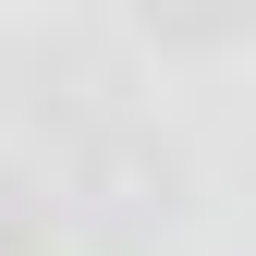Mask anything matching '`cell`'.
<instances>
[{
  "label": "cell",
  "instance_id": "obj_2",
  "mask_svg": "<svg viewBox=\"0 0 256 256\" xmlns=\"http://www.w3.org/2000/svg\"><path fill=\"white\" fill-rule=\"evenodd\" d=\"M0 98H12V61H0Z\"/></svg>",
  "mask_w": 256,
  "mask_h": 256
},
{
  "label": "cell",
  "instance_id": "obj_1",
  "mask_svg": "<svg viewBox=\"0 0 256 256\" xmlns=\"http://www.w3.org/2000/svg\"><path fill=\"white\" fill-rule=\"evenodd\" d=\"M134 24L158 49H232L244 24H256V0H134Z\"/></svg>",
  "mask_w": 256,
  "mask_h": 256
}]
</instances>
